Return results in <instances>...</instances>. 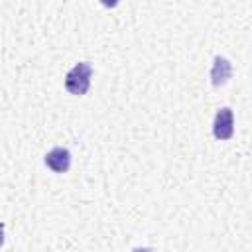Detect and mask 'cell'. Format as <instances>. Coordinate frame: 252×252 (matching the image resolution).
<instances>
[{
	"mask_svg": "<svg viewBox=\"0 0 252 252\" xmlns=\"http://www.w3.org/2000/svg\"><path fill=\"white\" fill-rule=\"evenodd\" d=\"M91 79H93V65L89 61H79L67 71L65 89L75 96H83L91 89Z\"/></svg>",
	"mask_w": 252,
	"mask_h": 252,
	"instance_id": "6da1fadb",
	"label": "cell"
},
{
	"mask_svg": "<svg viewBox=\"0 0 252 252\" xmlns=\"http://www.w3.org/2000/svg\"><path fill=\"white\" fill-rule=\"evenodd\" d=\"M213 136L226 142L234 136V112L230 106H220L213 118Z\"/></svg>",
	"mask_w": 252,
	"mask_h": 252,
	"instance_id": "7a4b0ae2",
	"label": "cell"
},
{
	"mask_svg": "<svg viewBox=\"0 0 252 252\" xmlns=\"http://www.w3.org/2000/svg\"><path fill=\"white\" fill-rule=\"evenodd\" d=\"M71 161H73V156L67 148L63 146H55L51 148L45 156H43V163L47 169H51L53 173H67L71 169Z\"/></svg>",
	"mask_w": 252,
	"mask_h": 252,
	"instance_id": "3957f363",
	"label": "cell"
},
{
	"mask_svg": "<svg viewBox=\"0 0 252 252\" xmlns=\"http://www.w3.org/2000/svg\"><path fill=\"white\" fill-rule=\"evenodd\" d=\"M209 77H211V85L213 87L226 85L230 81V77H232V63L226 57H222V55H215Z\"/></svg>",
	"mask_w": 252,
	"mask_h": 252,
	"instance_id": "277c9868",
	"label": "cell"
},
{
	"mask_svg": "<svg viewBox=\"0 0 252 252\" xmlns=\"http://www.w3.org/2000/svg\"><path fill=\"white\" fill-rule=\"evenodd\" d=\"M132 252H156V248H152V246H136V248H132Z\"/></svg>",
	"mask_w": 252,
	"mask_h": 252,
	"instance_id": "5b68a950",
	"label": "cell"
},
{
	"mask_svg": "<svg viewBox=\"0 0 252 252\" xmlns=\"http://www.w3.org/2000/svg\"><path fill=\"white\" fill-rule=\"evenodd\" d=\"M4 238H6V232H4V222L0 220V248L4 246Z\"/></svg>",
	"mask_w": 252,
	"mask_h": 252,
	"instance_id": "8992f818",
	"label": "cell"
}]
</instances>
